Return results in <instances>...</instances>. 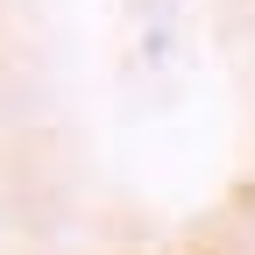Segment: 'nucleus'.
Instances as JSON below:
<instances>
[]
</instances>
